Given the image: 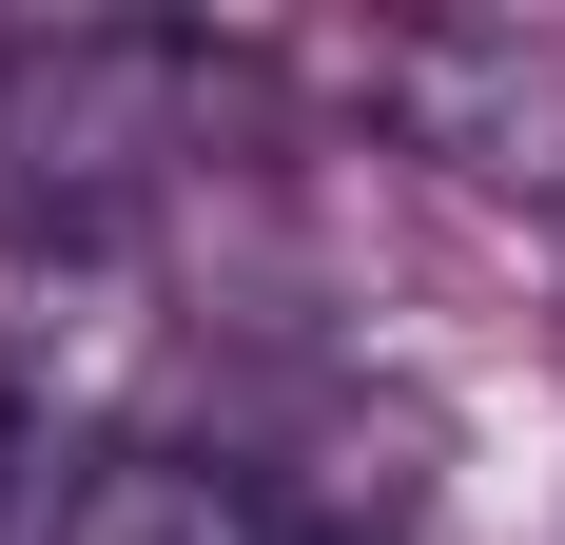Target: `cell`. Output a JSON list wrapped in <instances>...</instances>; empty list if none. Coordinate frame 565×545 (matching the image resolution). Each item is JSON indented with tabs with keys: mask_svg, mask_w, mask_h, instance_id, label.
Segmentation results:
<instances>
[{
	"mask_svg": "<svg viewBox=\"0 0 565 545\" xmlns=\"http://www.w3.org/2000/svg\"><path fill=\"white\" fill-rule=\"evenodd\" d=\"M215 98H234L215 58H195V40H137V20L0 40V234H20L40 272H98L175 175L215 157Z\"/></svg>",
	"mask_w": 565,
	"mask_h": 545,
	"instance_id": "obj_1",
	"label": "cell"
},
{
	"mask_svg": "<svg viewBox=\"0 0 565 545\" xmlns=\"http://www.w3.org/2000/svg\"><path fill=\"white\" fill-rule=\"evenodd\" d=\"M20 545H292L274 526V468H234V448H58V506Z\"/></svg>",
	"mask_w": 565,
	"mask_h": 545,
	"instance_id": "obj_2",
	"label": "cell"
}]
</instances>
